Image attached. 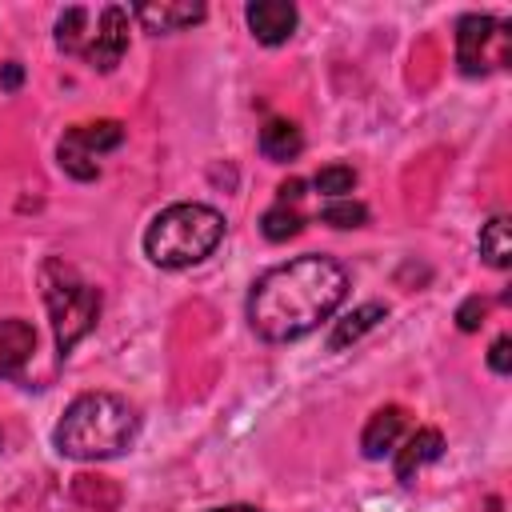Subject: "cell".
Returning <instances> with one entry per match:
<instances>
[{"mask_svg": "<svg viewBox=\"0 0 512 512\" xmlns=\"http://www.w3.org/2000/svg\"><path fill=\"white\" fill-rule=\"evenodd\" d=\"M388 316V308L380 304V300H368V304H360V308H352L344 320H336V328L328 332V352H340V348H348V344H356L364 332H372L380 320Z\"/></svg>", "mask_w": 512, "mask_h": 512, "instance_id": "13", "label": "cell"}, {"mask_svg": "<svg viewBox=\"0 0 512 512\" xmlns=\"http://www.w3.org/2000/svg\"><path fill=\"white\" fill-rule=\"evenodd\" d=\"M32 352H36V328L20 316L0 320V376H20Z\"/></svg>", "mask_w": 512, "mask_h": 512, "instance_id": "11", "label": "cell"}, {"mask_svg": "<svg viewBox=\"0 0 512 512\" xmlns=\"http://www.w3.org/2000/svg\"><path fill=\"white\" fill-rule=\"evenodd\" d=\"M300 148H304V136H300V128H296L292 120H268V124L260 128V152H264L268 160H276V164L296 160Z\"/></svg>", "mask_w": 512, "mask_h": 512, "instance_id": "14", "label": "cell"}, {"mask_svg": "<svg viewBox=\"0 0 512 512\" xmlns=\"http://www.w3.org/2000/svg\"><path fill=\"white\" fill-rule=\"evenodd\" d=\"M132 16L148 28V32H180L204 20V4H140L132 8Z\"/></svg>", "mask_w": 512, "mask_h": 512, "instance_id": "12", "label": "cell"}, {"mask_svg": "<svg viewBox=\"0 0 512 512\" xmlns=\"http://www.w3.org/2000/svg\"><path fill=\"white\" fill-rule=\"evenodd\" d=\"M128 16L132 12L124 4H104L100 12L68 8L56 20V48L68 56H80L96 72H112L128 52Z\"/></svg>", "mask_w": 512, "mask_h": 512, "instance_id": "4", "label": "cell"}, {"mask_svg": "<svg viewBox=\"0 0 512 512\" xmlns=\"http://www.w3.org/2000/svg\"><path fill=\"white\" fill-rule=\"evenodd\" d=\"M480 256L492 268H508L512 264V228H508V216H492L480 228Z\"/></svg>", "mask_w": 512, "mask_h": 512, "instance_id": "15", "label": "cell"}, {"mask_svg": "<svg viewBox=\"0 0 512 512\" xmlns=\"http://www.w3.org/2000/svg\"><path fill=\"white\" fill-rule=\"evenodd\" d=\"M488 368H492L496 376H508V372H512V340H508V336H496V340H492Z\"/></svg>", "mask_w": 512, "mask_h": 512, "instance_id": "21", "label": "cell"}, {"mask_svg": "<svg viewBox=\"0 0 512 512\" xmlns=\"http://www.w3.org/2000/svg\"><path fill=\"white\" fill-rule=\"evenodd\" d=\"M224 240V216L208 204H168L144 228V256L156 268H192Z\"/></svg>", "mask_w": 512, "mask_h": 512, "instance_id": "3", "label": "cell"}, {"mask_svg": "<svg viewBox=\"0 0 512 512\" xmlns=\"http://www.w3.org/2000/svg\"><path fill=\"white\" fill-rule=\"evenodd\" d=\"M484 312H488V304H484L480 296H468V300L456 308V324H460V332H476V328L484 324Z\"/></svg>", "mask_w": 512, "mask_h": 512, "instance_id": "20", "label": "cell"}, {"mask_svg": "<svg viewBox=\"0 0 512 512\" xmlns=\"http://www.w3.org/2000/svg\"><path fill=\"white\" fill-rule=\"evenodd\" d=\"M312 188H316L320 196L344 200V192L356 188V168H352V164H328V168H320V172L312 176Z\"/></svg>", "mask_w": 512, "mask_h": 512, "instance_id": "17", "label": "cell"}, {"mask_svg": "<svg viewBox=\"0 0 512 512\" xmlns=\"http://www.w3.org/2000/svg\"><path fill=\"white\" fill-rule=\"evenodd\" d=\"M40 296L48 304L52 316V332H56V348L60 356H68L100 320V292L76 276L72 264L64 260H44L40 268Z\"/></svg>", "mask_w": 512, "mask_h": 512, "instance_id": "5", "label": "cell"}, {"mask_svg": "<svg viewBox=\"0 0 512 512\" xmlns=\"http://www.w3.org/2000/svg\"><path fill=\"white\" fill-rule=\"evenodd\" d=\"M0 440H4V436H0Z\"/></svg>", "mask_w": 512, "mask_h": 512, "instance_id": "25", "label": "cell"}, {"mask_svg": "<svg viewBox=\"0 0 512 512\" xmlns=\"http://www.w3.org/2000/svg\"><path fill=\"white\" fill-rule=\"evenodd\" d=\"M348 292V272L328 256H296L268 268L248 292V324L272 344H288L320 328Z\"/></svg>", "mask_w": 512, "mask_h": 512, "instance_id": "1", "label": "cell"}, {"mask_svg": "<svg viewBox=\"0 0 512 512\" xmlns=\"http://www.w3.org/2000/svg\"><path fill=\"white\" fill-rule=\"evenodd\" d=\"M404 428H408V412H404L400 404H384V408H376V412L368 416L364 432H360V452H364L368 460H384L388 452H396Z\"/></svg>", "mask_w": 512, "mask_h": 512, "instance_id": "9", "label": "cell"}, {"mask_svg": "<svg viewBox=\"0 0 512 512\" xmlns=\"http://www.w3.org/2000/svg\"><path fill=\"white\" fill-rule=\"evenodd\" d=\"M440 456H444V436H440L436 428H416V432L404 440V448H396V480H400V484H412L416 472H420L424 464L440 460Z\"/></svg>", "mask_w": 512, "mask_h": 512, "instance_id": "10", "label": "cell"}, {"mask_svg": "<svg viewBox=\"0 0 512 512\" xmlns=\"http://www.w3.org/2000/svg\"><path fill=\"white\" fill-rule=\"evenodd\" d=\"M208 512H260V508H252V504H228V508H208Z\"/></svg>", "mask_w": 512, "mask_h": 512, "instance_id": "24", "label": "cell"}, {"mask_svg": "<svg viewBox=\"0 0 512 512\" xmlns=\"http://www.w3.org/2000/svg\"><path fill=\"white\" fill-rule=\"evenodd\" d=\"M276 192H280V204H296V200L304 196V180H296V176H292V180H284Z\"/></svg>", "mask_w": 512, "mask_h": 512, "instance_id": "23", "label": "cell"}, {"mask_svg": "<svg viewBox=\"0 0 512 512\" xmlns=\"http://www.w3.org/2000/svg\"><path fill=\"white\" fill-rule=\"evenodd\" d=\"M300 224H304V220H300V212H296L292 204H276V208H268V212L260 216V232H264L268 240H276V244L288 240V236H296Z\"/></svg>", "mask_w": 512, "mask_h": 512, "instance_id": "18", "label": "cell"}, {"mask_svg": "<svg viewBox=\"0 0 512 512\" xmlns=\"http://www.w3.org/2000/svg\"><path fill=\"white\" fill-rule=\"evenodd\" d=\"M368 220V208L360 200H332L320 208V224H332V228H360Z\"/></svg>", "mask_w": 512, "mask_h": 512, "instance_id": "19", "label": "cell"}, {"mask_svg": "<svg viewBox=\"0 0 512 512\" xmlns=\"http://www.w3.org/2000/svg\"><path fill=\"white\" fill-rule=\"evenodd\" d=\"M72 492H76V500L96 504V512H112V508L120 504V488H116V484H108L104 476H76Z\"/></svg>", "mask_w": 512, "mask_h": 512, "instance_id": "16", "label": "cell"}, {"mask_svg": "<svg viewBox=\"0 0 512 512\" xmlns=\"http://www.w3.org/2000/svg\"><path fill=\"white\" fill-rule=\"evenodd\" d=\"M136 432H140V416L124 396L84 392L64 408L52 440L72 460H108L128 452Z\"/></svg>", "mask_w": 512, "mask_h": 512, "instance_id": "2", "label": "cell"}, {"mask_svg": "<svg viewBox=\"0 0 512 512\" xmlns=\"http://www.w3.org/2000/svg\"><path fill=\"white\" fill-rule=\"evenodd\" d=\"M120 140H124V124H120V120L76 124V128H68V132L60 136V148H56L60 168H64L68 176H76V180H96V176H100L96 156L120 148Z\"/></svg>", "mask_w": 512, "mask_h": 512, "instance_id": "7", "label": "cell"}, {"mask_svg": "<svg viewBox=\"0 0 512 512\" xmlns=\"http://www.w3.org/2000/svg\"><path fill=\"white\" fill-rule=\"evenodd\" d=\"M244 20H248V28H252V36L260 40V44H268V48H276V44H284L292 32H296V8L292 4H284V0H252L248 8H244Z\"/></svg>", "mask_w": 512, "mask_h": 512, "instance_id": "8", "label": "cell"}, {"mask_svg": "<svg viewBox=\"0 0 512 512\" xmlns=\"http://www.w3.org/2000/svg\"><path fill=\"white\" fill-rule=\"evenodd\" d=\"M20 80H24V68H20L16 60H8V64H4V72H0V88H4V92H16V88H20Z\"/></svg>", "mask_w": 512, "mask_h": 512, "instance_id": "22", "label": "cell"}, {"mask_svg": "<svg viewBox=\"0 0 512 512\" xmlns=\"http://www.w3.org/2000/svg\"><path fill=\"white\" fill-rule=\"evenodd\" d=\"M512 60V24L496 16H460L456 24V64L464 76L504 72Z\"/></svg>", "mask_w": 512, "mask_h": 512, "instance_id": "6", "label": "cell"}]
</instances>
